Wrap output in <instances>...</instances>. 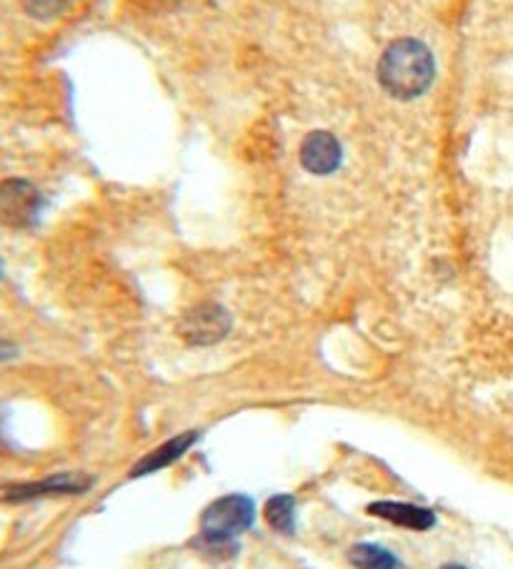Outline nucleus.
Segmentation results:
<instances>
[{
    "instance_id": "nucleus-9",
    "label": "nucleus",
    "mask_w": 513,
    "mask_h": 569,
    "mask_svg": "<svg viewBox=\"0 0 513 569\" xmlns=\"http://www.w3.org/2000/svg\"><path fill=\"white\" fill-rule=\"evenodd\" d=\"M349 562L356 569H401V559L396 555L373 542H361L351 547Z\"/></svg>"
},
{
    "instance_id": "nucleus-12",
    "label": "nucleus",
    "mask_w": 513,
    "mask_h": 569,
    "mask_svg": "<svg viewBox=\"0 0 513 569\" xmlns=\"http://www.w3.org/2000/svg\"><path fill=\"white\" fill-rule=\"evenodd\" d=\"M11 357H16V347L8 345L6 339H0V361H6V359H11Z\"/></svg>"
},
{
    "instance_id": "nucleus-5",
    "label": "nucleus",
    "mask_w": 513,
    "mask_h": 569,
    "mask_svg": "<svg viewBox=\"0 0 513 569\" xmlns=\"http://www.w3.org/2000/svg\"><path fill=\"white\" fill-rule=\"evenodd\" d=\"M91 487V477L81 472H63L48 477L43 482H26L11 485L0 489V502H28V499L58 497V495H83Z\"/></svg>"
},
{
    "instance_id": "nucleus-3",
    "label": "nucleus",
    "mask_w": 513,
    "mask_h": 569,
    "mask_svg": "<svg viewBox=\"0 0 513 569\" xmlns=\"http://www.w3.org/2000/svg\"><path fill=\"white\" fill-rule=\"evenodd\" d=\"M43 199L31 181L8 179L0 183V221L13 229H28L38 221Z\"/></svg>"
},
{
    "instance_id": "nucleus-7",
    "label": "nucleus",
    "mask_w": 513,
    "mask_h": 569,
    "mask_svg": "<svg viewBox=\"0 0 513 569\" xmlns=\"http://www.w3.org/2000/svg\"><path fill=\"white\" fill-rule=\"evenodd\" d=\"M195 439H199V431H185V435L168 439L165 445L155 447L153 451H148L141 462L131 469V477H145V475L161 472V469L171 467L173 462H179L185 451L195 445Z\"/></svg>"
},
{
    "instance_id": "nucleus-6",
    "label": "nucleus",
    "mask_w": 513,
    "mask_h": 569,
    "mask_svg": "<svg viewBox=\"0 0 513 569\" xmlns=\"http://www.w3.org/2000/svg\"><path fill=\"white\" fill-rule=\"evenodd\" d=\"M343 161V149L339 139L329 131H313L301 143V163L313 176H329L339 171Z\"/></svg>"
},
{
    "instance_id": "nucleus-1",
    "label": "nucleus",
    "mask_w": 513,
    "mask_h": 569,
    "mask_svg": "<svg viewBox=\"0 0 513 569\" xmlns=\"http://www.w3.org/2000/svg\"><path fill=\"white\" fill-rule=\"evenodd\" d=\"M436 61L426 43L416 38H399L379 58V83L399 101H413L431 88Z\"/></svg>"
},
{
    "instance_id": "nucleus-15",
    "label": "nucleus",
    "mask_w": 513,
    "mask_h": 569,
    "mask_svg": "<svg viewBox=\"0 0 513 569\" xmlns=\"http://www.w3.org/2000/svg\"><path fill=\"white\" fill-rule=\"evenodd\" d=\"M0 277H3V267H0Z\"/></svg>"
},
{
    "instance_id": "nucleus-10",
    "label": "nucleus",
    "mask_w": 513,
    "mask_h": 569,
    "mask_svg": "<svg viewBox=\"0 0 513 569\" xmlns=\"http://www.w3.org/2000/svg\"><path fill=\"white\" fill-rule=\"evenodd\" d=\"M263 515H265V522H269V527H273L275 532L293 535V529H295V502H293V497H289V495L271 497L269 502H265Z\"/></svg>"
},
{
    "instance_id": "nucleus-11",
    "label": "nucleus",
    "mask_w": 513,
    "mask_h": 569,
    "mask_svg": "<svg viewBox=\"0 0 513 569\" xmlns=\"http://www.w3.org/2000/svg\"><path fill=\"white\" fill-rule=\"evenodd\" d=\"M73 0H21L23 11L36 21H53L71 8Z\"/></svg>"
},
{
    "instance_id": "nucleus-14",
    "label": "nucleus",
    "mask_w": 513,
    "mask_h": 569,
    "mask_svg": "<svg viewBox=\"0 0 513 569\" xmlns=\"http://www.w3.org/2000/svg\"><path fill=\"white\" fill-rule=\"evenodd\" d=\"M441 569H469V567H461V565H446V567H441Z\"/></svg>"
},
{
    "instance_id": "nucleus-8",
    "label": "nucleus",
    "mask_w": 513,
    "mask_h": 569,
    "mask_svg": "<svg viewBox=\"0 0 513 569\" xmlns=\"http://www.w3.org/2000/svg\"><path fill=\"white\" fill-rule=\"evenodd\" d=\"M373 517L386 519L391 525L413 529V532H426L433 525H436V515L426 507H416L409 502H376L369 507Z\"/></svg>"
},
{
    "instance_id": "nucleus-13",
    "label": "nucleus",
    "mask_w": 513,
    "mask_h": 569,
    "mask_svg": "<svg viewBox=\"0 0 513 569\" xmlns=\"http://www.w3.org/2000/svg\"><path fill=\"white\" fill-rule=\"evenodd\" d=\"M6 449V437H3V427H0V451Z\"/></svg>"
},
{
    "instance_id": "nucleus-4",
    "label": "nucleus",
    "mask_w": 513,
    "mask_h": 569,
    "mask_svg": "<svg viewBox=\"0 0 513 569\" xmlns=\"http://www.w3.org/2000/svg\"><path fill=\"white\" fill-rule=\"evenodd\" d=\"M231 331L229 311L219 303H199L183 313L179 323V333L193 347H209L221 341Z\"/></svg>"
},
{
    "instance_id": "nucleus-2",
    "label": "nucleus",
    "mask_w": 513,
    "mask_h": 569,
    "mask_svg": "<svg viewBox=\"0 0 513 569\" xmlns=\"http://www.w3.org/2000/svg\"><path fill=\"white\" fill-rule=\"evenodd\" d=\"M255 507L245 495L215 499L201 517V547L209 552H233V539L253 525Z\"/></svg>"
}]
</instances>
